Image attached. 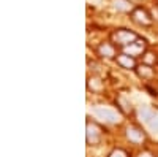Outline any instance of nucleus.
<instances>
[{"instance_id": "nucleus-1", "label": "nucleus", "mask_w": 158, "mask_h": 157, "mask_svg": "<svg viewBox=\"0 0 158 157\" xmlns=\"http://www.w3.org/2000/svg\"><path fill=\"white\" fill-rule=\"evenodd\" d=\"M94 114L98 117L100 121L103 122H108V124H115L120 121V114H118L115 110L112 108H108V107H101V105H98V107H94Z\"/></svg>"}, {"instance_id": "nucleus-2", "label": "nucleus", "mask_w": 158, "mask_h": 157, "mask_svg": "<svg viewBox=\"0 0 158 157\" xmlns=\"http://www.w3.org/2000/svg\"><path fill=\"white\" fill-rule=\"evenodd\" d=\"M112 38H114L115 43L122 45V46H128V45H131L133 41L138 40V35L131 30H127V29H118L112 33Z\"/></svg>"}, {"instance_id": "nucleus-3", "label": "nucleus", "mask_w": 158, "mask_h": 157, "mask_svg": "<svg viewBox=\"0 0 158 157\" xmlns=\"http://www.w3.org/2000/svg\"><path fill=\"white\" fill-rule=\"evenodd\" d=\"M144 49H146V43H144V40H136L131 45L125 46L123 51H125V54H128V56H139V54L144 52Z\"/></svg>"}, {"instance_id": "nucleus-4", "label": "nucleus", "mask_w": 158, "mask_h": 157, "mask_svg": "<svg viewBox=\"0 0 158 157\" xmlns=\"http://www.w3.org/2000/svg\"><path fill=\"white\" fill-rule=\"evenodd\" d=\"M133 19L138 24H142V25H150L152 24V18L149 16V13L142 8H136L133 11Z\"/></svg>"}, {"instance_id": "nucleus-5", "label": "nucleus", "mask_w": 158, "mask_h": 157, "mask_svg": "<svg viewBox=\"0 0 158 157\" xmlns=\"http://www.w3.org/2000/svg\"><path fill=\"white\" fill-rule=\"evenodd\" d=\"M87 141L90 145H95L100 141V129L95 124H87Z\"/></svg>"}, {"instance_id": "nucleus-6", "label": "nucleus", "mask_w": 158, "mask_h": 157, "mask_svg": "<svg viewBox=\"0 0 158 157\" xmlns=\"http://www.w3.org/2000/svg\"><path fill=\"white\" fill-rule=\"evenodd\" d=\"M127 137L130 138V141H135V143L144 141L142 130H139V129H136V127H128V129H127Z\"/></svg>"}, {"instance_id": "nucleus-7", "label": "nucleus", "mask_w": 158, "mask_h": 157, "mask_svg": "<svg viewBox=\"0 0 158 157\" xmlns=\"http://www.w3.org/2000/svg\"><path fill=\"white\" fill-rule=\"evenodd\" d=\"M138 116H139V119L142 121V122H149L152 117L155 116V111L152 110V108H149V107H141L139 110H138Z\"/></svg>"}, {"instance_id": "nucleus-8", "label": "nucleus", "mask_w": 158, "mask_h": 157, "mask_svg": "<svg viewBox=\"0 0 158 157\" xmlns=\"http://www.w3.org/2000/svg\"><path fill=\"white\" fill-rule=\"evenodd\" d=\"M118 63L122 65V67H125V68H133L135 67V59L131 57V56H128V54H122V56H118Z\"/></svg>"}, {"instance_id": "nucleus-9", "label": "nucleus", "mask_w": 158, "mask_h": 157, "mask_svg": "<svg viewBox=\"0 0 158 157\" xmlns=\"http://www.w3.org/2000/svg\"><path fill=\"white\" fill-rule=\"evenodd\" d=\"M112 5L117 11H130L131 10V3L128 0H112Z\"/></svg>"}, {"instance_id": "nucleus-10", "label": "nucleus", "mask_w": 158, "mask_h": 157, "mask_svg": "<svg viewBox=\"0 0 158 157\" xmlns=\"http://www.w3.org/2000/svg\"><path fill=\"white\" fill-rule=\"evenodd\" d=\"M98 51H100V54H101V56L108 57V59L114 57V48H112L111 45H108V43H103V45L98 48Z\"/></svg>"}, {"instance_id": "nucleus-11", "label": "nucleus", "mask_w": 158, "mask_h": 157, "mask_svg": "<svg viewBox=\"0 0 158 157\" xmlns=\"http://www.w3.org/2000/svg\"><path fill=\"white\" fill-rule=\"evenodd\" d=\"M147 127L153 130V132H158V113H155V116L147 122Z\"/></svg>"}, {"instance_id": "nucleus-12", "label": "nucleus", "mask_w": 158, "mask_h": 157, "mask_svg": "<svg viewBox=\"0 0 158 157\" xmlns=\"http://www.w3.org/2000/svg\"><path fill=\"white\" fill-rule=\"evenodd\" d=\"M109 157H128L127 155V152L125 151H122V149H115V151H112L111 152V155Z\"/></svg>"}, {"instance_id": "nucleus-13", "label": "nucleus", "mask_w": 158, "mask_h": 157, "mask_svg": "<svg viewBox=\"0 0 158 157\" xmlns=\"http://www.w3.org/2000/svg\"><path fill=\"white\" fill-rule=\"evenodd\" d=\"M142 68H144V70H139V73H141V75H146V76H149V75L152 73L149 67H142Z\"/></svg>"}, {"instance_id": "nucleus-14", "label": "nucleus", "mask_w": 158, "mask_h": 157, "mask_svg": "<svg viewBox=\"0 0 158 157\" xmlns=\"http://www.w3.org/2000/svg\"><path fill=\"white\" fill-rule=\"evenodd\" d=\"M141 157H150V155H149V154H142Z\"/></svg>"}]
</instances>
